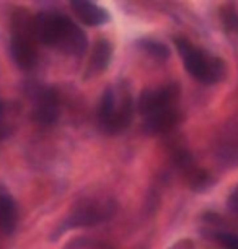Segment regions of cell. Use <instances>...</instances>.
<instances>
[{
  "label": "cell",
  "mask_w": 238,
  "mask_h": 249,
  "mask_svg": "<svg viewBox=\"0 0 238 249\" xmlns=\"http://www.w3.org/2000/svg\"><path fill=\"white\" fill-rule=\"evenodd\" d=\"M176 46V51L183 59L184 69L194 80H198L202 85H216L222 82L227 75V65L225 62L214 55L209 51L198 48L183 36H176L173 39Z\"/></svg>",
  "instance_id": "cell-1"
},
{
  "label": "cell",
  "mask_w": 238,
  "mask_h": 249,
  "mask_svg": "<svg viewBox=\"0 0 238 249\" xmlns=\"http://www.w3.org/2000/svg\"><path fill=\"white\" fill-rule=\"evenodd\" d=\"M134 117V101L128 85L114 83L101 95L98 106V122L108 134H119L129 127Z\"/></svg>",
  "instance_id": "cell-2"
},
{
  "label": "cell",
  "mask_w": 238,
  "mask_h": 249,
  "mask_svg": "<svg viewBox=\"0 0 238 249\" xmlns=\"http://www.w3.org/2000/svg\"><path fill=\"white\" fill-rule=\"evenodd\" d=\"M116 213V202L110 197H87V199L77 200L71 209L64 222L55 228L53 233V241L62 236L71 230L77 228H92L101 225Z\"/></svg>",
  "instance_id": "cell-3"
},
{
  "label": "cell",
  "mask_w": 238,
  "mask_h": 249,
  "mask_svg": "<svg viewBox=\"0 0 238 249\" xmlns=\"http://www.w3.org/2000/svg\"><path fill=\"white\" fill-rule=\"evenodd\" d=\"M31 119L39 125H53L59 119V93L51 87H36L31 93Z\"/></svg>",
  "instance_id": "cell-4"
},
{
  "label": "cell",
  "mask_w": 238,
  "mask_h": 249,
  "mask_svg": "<svg viewBox=\"0 0 238 249\" xmlns=\"http://www.w3.org/2000/svg\"><path fill=\"white\" fill-rule=\"evenodd\" d=\"M180 98V87L176 83H168L160 88H148L139 96L137 109L146 117L152 112L162 111L165 107L175 106Z\"/></svg>",
  "instance_id": "cell-5"
},
{
  "label": "cell",
  "mask_w": 238,
  "mask_h": 249,
  "mask_svg": "<svg viewBox=\"0 0 238 249\" xmlns=\"http://www.w3.org/2000/svg\"><path fill=\"white\" fill-rule=\"evenodd\" d=\"M69 17L57 12H41L35 15V35L39 44L57 48Z\"/></svg>",
  "instance_id": "cell-6"
},
{
  "label": "cell",
  "mask_w": 238,
  "mask_h": 249,
  "mask_svg": "<svg viewBox=\"0 0 238 249\" xmlns=\"http://www.w3.org/2000/svg\"><path fill=\"white\" fill-rule=\"evenodd\" d=\"M10 55L21 70H31L36 67L39 60L38 41L33 36L17 35L12 33L10 36Z\"/></svg>",
  "instance_id": "cell-7"
},
{
  "label": "cell",
  "mask_w": 238,
  "mask_h": 249,
  "mask_svg": "<svg viewBox=\"0 0 238 249\" xmlns=\"http://www.w3.org/2000/svg\"><path fill=\"white\" fill-rule=\"evenodd\" d=\"M181 119L178 106H170L144 117V130L150 135H160L173 130Z\"/></svg>",
  "instance_id": "cell-8"
},
{
  "label": "cell",
  "mask_w": 238,
  "mask_h": 249,
  "mask_svg": "<svg viewBox=\"0 0 238 249\" xmlns=\"http://www.w3.org/2000/svg\"><path fill=\"white\" fill-rule=\"evenodd\" d=\"M55 49L69 55H77V57H80V55L87 53V49H88L87 35L71 20V18L65 23L62 37H60Z\"/></svg>",
  "instance_id": "cell-9"
},
{
  "label": "cell",
  "mask_w": 238,
  "mask_h": 249,
  "mask_svg": "<svg viewBox=\"0 0 238 249\" xmlns=\"http://www.w3.org/2000/svg\"><path fill=\"white\" fill-rule=\"evenodd\" d=\"M111 59H113V44L106 37H98L95 41L88 59L85 78H93L96 75L103 73L110 67Z\"/></svg>",
  "instance_id": "cell-10"
},
{
  "label": "cell",
  "mask_w": 238,
  "mask_h": 249,
  "mask_svg": "<svg viewBox=\"0 0 238 249\" xmlns=\"http://www.w3.org/2000/svg\"><path fill=\"white\" fill-rule=\"evenodd\" d=\"M71 7L78 20L88 26H101L111 20L110 12L93 0H71Z\"/></svg>",
  "instance_id": "cell-11"
},
{
  "label": "cell",
  "mask_w": 238,
  "mask_h": 249,
  "mask_svg": "<svg viewBox=\"0 0 238 249\" xmlns=\"http://www.w3.org/2000/svg\"><path fill=\"white\" fill-rule=\"evenodd\" d=\"M18 225L17 202L7 192H0V233L12 234Z\"/></svg>",
  "instance_id": "cell-12"
},
{
  "label": "cell",
  "mask_w": 238,
  "mask_h": 249,
  "mask_svg": "<svg viewBox=\"0 0 238 249\" xmlns=\"http://www.w3.org/2000/svg\"><path fill=\"white\" fill-rule=\"evenodd\" d=\"M135 44L142 53H146L155 60H166L170 57V49L162 41L153 39V37H141V39L135 41Z\"/></svg>",
  "instance_id": "cell-13"
},
{
  "label": "cell",
  "mask_w": 238,
  "mask_h": 249,
  "mask_svg": "<svg viewBox=\"0 0 238 249\" xmlns=\"http://www.w3.org/2000/svg\"><path fill=\"white\" fill-rule=\"evenodd\" d=\"M220 20L223 23V28L228 31H235L238 28V12L233 5H223L220 12Z\"/></svg>",
  "instance_id": "cell-14"
},
{
  "label": "cell",
  "mask_w": 238,
  "mask_h": 249,
  "mask_svg": "<svg viewBox=\"0 0 238 249\" xmlns=\"http://www.w3.org/2000/svg\"><path fill=\"white\" fill-rule=\"evenodd\" d=\"M216 239L222 244L223 249H238V236L237 234L222 231V233L216 234Z\"/></svg>",
  "instance_id": "cell-15"
},
{
  "label": "cell",
  "mask_w": 238,
  "mask_h": 249,
  "mask_svg": "<svg viewBox=\"0 0 238 249\" xmlns=\"http://www.w3.org/2000/svg\"><path fill=\"white\" fill-rule=\"evenodd\" d=\"M220 158L223 160V163H227V164H238V143L222 148Z\"/></svg>",
  "instance_id": "cell-16"
},
{
  "label": "cell",
  "mask_w": 238,
  "mask_h": 249,
  "mask_svg": "<svg viewBox=\"0 0 238 249\" xmlns=\"http://www.w3.org/2000/svg\"><path fill=\"white\" fill-rule=\"evenodd\" d=\"M227 205H228V209H230L233 213L238 215V184L235 186V189L230 192V196H228Z\"/></svg>",
  "instance_id": "cell-17"
},
{
  "label": "cell",
  "mask_w": 238,
  "mask_h": 249,
  "mask_svg": "<svg viewBox=\"0 0 238 249\" xmlns=\"http://www.w3.org/2000/svg\"><path fill=\"white\" fill-rule=\"evenodd\" d=\"M5 109H7L5 103H3L2 100H0V119H2V117H3V114H5Z\"/></svg>",
  "instance_id": "cell-18"
},
{
  "label": "cell",
  "mask_w": 238,
  "mask_h": 249,
  "mask_svg": "<svg viewBox=\"0 0 238 249\" xmlns=\"http://www.w3.org/2000/svg\"><path fill=\"white\" fill-rule=\"evenodd\" d=\"M92 249H113V248H110L108 244H95Z\"/></svg>",
  "instance_id": "cell-19"
}]
</instances>
